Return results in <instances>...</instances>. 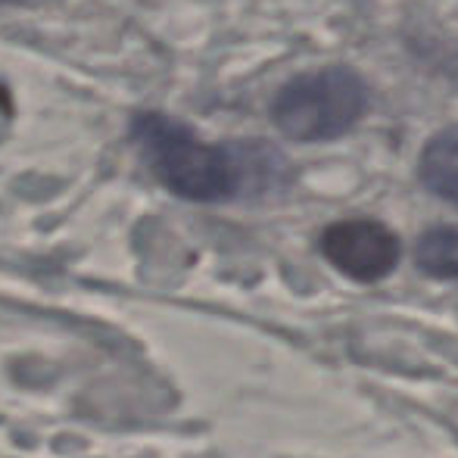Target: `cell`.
Returning a JSON list of instances; mask_svg holds the SVG:
<instances>
[{"mask_svg":"<svg viewBox=\"0 0 458 458\" xmlns=\"http://www.w3.org/2000/svg\"><path fill=\"white\" fill-rule=\"evenodd\" d=\"M131 134L144 153L147 165L169 191L197 203H216L241 193L247 184L253 157H243L228 147H212L193 138L182 122L159 113L134 119Z\"/></svg>","mask_w":458,"mask_h":458,"instance_id":"6da1fadb","label":"cell"},{"mask_svg":"<svg viewBox=\"0 0 458 458\" xmlns=\"http://www.w3.org/2000/svg\"><path fill=\"white\" fill-rule=\"evenodd\" d=\"M368 106V91L344 66L296 75L275 97L272 119L293 140H331L346 134Z\"/></svg>","mask_w":458,"mask_h":458,"instance_id":"7a4b0ae2","label":"cell"},{"mask_svg":"<svg viewBox=\"0 0 458 458\" xmlns=\"http://www.w3.org/2000/svg\"><path fill=\"white\" fill-rule=\"evenodd\" d=\"M321 253L352 281H380L399 266V241L390 228L368 218L337 222L321 234Z\"/></svg>","mask_w":458,"mask_h":458,"instance_id":"3957f363","label":"cell"},{"mask_svg":"<svg viewBox=\"0 0 458 458\" xmlns=\"http://www.w3.org/2000/svg\"><path fill=\"white\" fill-rule=\"evenodd\" d=\"M418 175L430 193L458 206V128H446L434 140H428Z\"/></svg>","mask_w":458,"mask_h":458,"instance_id":"277c9868","label":"cell"},{"mask_svg":"<svg viewBox=\"0 0 458 458\" xmlns=\"http://www.w3.org/2000/svg\"><path fill=\"white\" fill-rule=\"evenodd\" d=\"M415 262L424 275L458 281V231L455 228H434L421 234L415 247Z\"/></svg>","mask_w":458,"mask_h":458,"instance_id":"5b68a950","label":"cell"}]
</instances>
